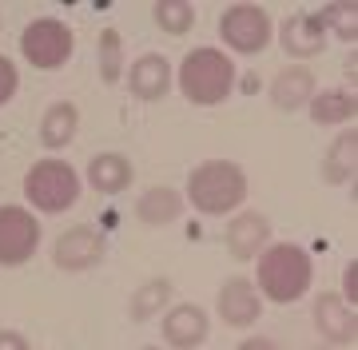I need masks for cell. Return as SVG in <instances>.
<instances>
[{"label":"cell","mask_w":358,"mask_h":350,"mask_svg":"<svg viewBox=\"0 0 358 350\" xmlns=\"http://www.w3.org/2000/svg\"><path fill=\"white\" fill-rule=\"evenodd\" d=\"M315 263L299 243H275L259 255V291L271 302H299L310 291Z\"/></svg>","instance_id":"1"},{"label":"cell","mask_w":358,"mask_h":350,"mask_svg":"<svg viewBox=\"0 0 358 350\" xmlns=\"http://www.w3.org/2000/svg\"><path fill=\"white\" fill-rule=\"evenodd\" d=\"M187 199L203 215H227L247 199V175L231 159H207L187 175Z\"/></svg>","instance_id":"2"},{"label":"cell","mask_w":358,"mask_h":350,"mask_svg":"<svg viewBox=\"0 0 358 350\" xmlns=\"http://www.w3.org/2000/svg\"><path fill=\"white\" fill-rule=\"evenodd\" d=\"M235 88V64L219 48H195L179 64V92L199 108L223 104Z\"/></svg>","instance_id":"3"},{"label":"cell","mask_w":358,"mask_h":350,"mask_svg":"<svg viewBox=\"0 0 358 350\" xmlns=\"http://www.w3.org/2000/svg\"><path fill=\"white\" fill-rule=\"evenodd\" d=\"M24 195L28 203L44 215H60V211L76 207L80 199V175L64 159H40L24 175Z\"/></svg>","instance_id":"4"},{"label":"cell","mask_w":358,"mask_h":350,"mask_svg":"<svg viewBox=\"0 0 358 350\" xmlns=\"http://www.w3.org/2000/svg\"><path fill=\"white\" fill-rule=\"evenodd\" d=\"M72 48H76V36H72V28L64 20H56V16H40L32 24L24 28V36H20V52L32 68H64L72 60Z\"/></svg>","instance_id":"5"},{"label":"cell","mask_w":358,"mask_h":350,"mask_svg":"<svg viewBox=\"0 0 358 350\" xmlns=\"http://www.w3.org/2000/svg\"><path fill=\"white\" fill-rule=\"evenodd\" d=\"M219 36L227 48L243 56H255L271 44V16L255 4H231L223 20H219Z\"/></svg>","instance_id":"6"},{"label":"cell","mask_w":358,"mask_h":350,"mask_svg":"<svg viewBox=\"0 0 358 350\" xmlns=\"http://www.w3.org/2000/svg\"><path fill=\"white\" fill-rule=\"evenodd\" d=\"M40 223L24 207H0V267H20L36 255Z\"/></svg>","instance_id":"7"},{"label":"cell","mask_w":358,"mask_h":350,"mask_svg":"<svg viewBox=\"0 0 358 350\" xmlns=\"http://www.w3.org/2000/svg\"><path fill=\"white\" fill-rule=\"evenodd\" d=\"M103 255H108V243H103V235L96 227H72L52 247V259H56L60 271H88Z\"/></svg>","instance_id":"8"},{"label":"cell","mask_w":358,"mask_h":350,"mask_svg":"<svg viewBox=\"0 0 358 350\" xmlns=\"http://www.w3.org/2000/svg\"><path fill=\"white\" fill-rule=\"evenodd\" d=\"M327 24H322L319 13H294L282 20V32H279V44L282 52L294 56V60H310L327 48Z\"/></svg>","instance_id":"9"},{"label":"cell","mask_w":358,"mask_h":350,"mask_svg":"<svg viewBox=\"0 0 358 350\" xmlns=\"http://www.w3.org/2000/svg\"><path fill=\"white\" fill-rule=\"evenodd\" d=\"M215 311L227 326H255L259 311H263V298H259L251 279H239V275H235V279H227V283L219 286Z\"/></svg>","instance_id":"10"},{"label":"cell","mask_w":358,"mask_h":350,"mask_svg":"<svg viewBox=\"0 0 358 350\" xmlns=\"http://www.w3.org/2000/svg\"><path fill=\"white\" fill-rule=\"evenodd\" d=\"M159 330H164V342L176 350H195L207 342V330H211V323H207V311L203 307H195V302H179V307H171V311L164 314V323H159Z\"/></svg>","instance_id":"11"},{"label":"cell","mask_w":358,"mask_h":350,"mask_svg":"<svg viewBox=\"0 0 358 350\" xmlns=\"http://www.w3.org/2000/svg\"><path fill=\"white\" fill-rule=\"evenodd\" d=\"M315 326H319V335L334 347H346V342H355L358 335V323H355V307H346L343 295H319L315 302Z\"/></svg>","instance_id":"12"},{"label":"cell","mask_w":358,"mask_h":350,"mask_svg":"<svg viewBox=\"0 0 358 350\" xmlns=\"http://www.w3.org/2000/svg\"><path fill=\"white\" fill-rule=\"evenodd\" d=\"M267 239H271V219L259 215V211H243L227 227V235H223V243H227V251L235 259H255V255H263Z\"/></svg>","instance_id":"13"},{"label":"cell","mask_w":358,"mask_h":350,"mask_svg":"<svg viewBox=\"0 0 358 350\" xmlns=\"http://www.w3.org/2000/svg\"><path fill=\"white\" fill-rule=\"evenodd\" d=\"M128 88L136 92V100H148V104L164 100L167 92H171V64L155 52L140 56L128 72Z\"/></svg>","instance_id":"14"},{"label":"cell","mask_w":358,"mask_h":350,"mask_svg":"<svg viewBox=\"0 0 358 350\" xmlns=\"http://www.w3.org/2000/svg\"><path fill=\"white\" fill-rule=\"evenodd\" d=\"M310 96H315V76H310V68H282L279 76L271 80V104L279 108V112H299V108L310 104Z\"/></svg>","instance_id":"15"},{"label":"cell","mask_w":358,"mask_h":350,"mask_svg":"<svg viewBox=\"0 0 358 350\" xmlns=\"http://www.w3.org/2000/svg\"><path fill=\"white\" fill-rule=\"evenodd\" d=\"M136 180V168H131L128 156H120V152H103L88 163V183L96 187L100 195H120L128 191V183Z\"/></svg>","instance_id":"16"},{"label":"cell","mask_w":358,"mask_h":350,"mask_svg":"<svg viewBox=\"0 0 358 350\" xmlns=\"http://www.w3.org/2000/svg\"><path fill=\"white\" fill-rule=\"evenodd\" d=\"M179 215H183V195L176 187H148L136 199V219L148 223V227H167Z\"/></svg>","instance_id":"17"},{"label":"cell","mask_w":358,"mask_h":350,"mask_svg":"<svg viewBox=\"0 0 358 350\" xmlns=\"http://www.w3.org/2000/svg\"><path fill=\"white\" fill-rule=\"evenodd\" d=\"M307 112H310V119H315V124L334 128V124L355 119L358 100H355V92H346V88H322V92H315V96H310Z\"/></svg>","instance_id":"18"},{"label":"cell","mask_w":358,"mask_h":350,"mask_svg":"<svg viewBox=\"0 0 358 350\" xmlns=\"http://www.w3.org/2000/svg\"><path fill=\"white\" fill-rule=\"evenodd\" d=\"M76 128H80L76 104L60 100V104H52L48 112H44V119H40V143H44L48 152H60V147H68V143L76 140Z\"/></svg>","instance_id":"19"},{"label":"cell","mask_w":358,"mask_h":350,"mask_svg":"<svg viewBox=\"0 0 358 350\" xmlns=\"http://www.w3.org/2000/svg\"><path fill=\"white\" fill-rule=\"evenodd\" d=\"M355 156H358V131L350 128L327 147V156H322V163H319L322 183H334V187H338V183L355 180Z\"/></svg>","instance_id":"20"},{"label":"cell","mask_w":358,"mask_h":350,"mask_svg":"<svg viewBox=\"0 0 358 350\" xmlns=\"http://www.w3.org/2000/svg\"><path fill=\"white\" fill-rule=\"evenodd\" d=\"M167 302H171V283L167 279H152V283H143L136 295H131V323H148V319H155V314L164 311Z\"/></svg>","instance_id":"21"},{"label":"cell","mask_w":358,"mask_h":350,"mask_svg":"<svg viewBox=\"0 0 358 350\" xmlns=\"http://www.w3.org/2000/svg\"><path fill=\"white\" fill-rule=\"evenodd\" d=\"M155 24L164 28L167 36H187L195 28V8L187 0H159L155 4Z\"/></svg>","instance_id":"22"},{"label":"cell","mask_w":358,"mask_h":350,"mask_svg":"<svg viewBox=\"0 0 358 350\" xmlns=\"http://www.w3.org/2000/svg\"><path fill=\"white\" fill-rule=\"evenodd\" d=\"M319 16H322V24H327V32H334V36L346 40V44H355V36H358V8L355 4L334 0V4H327Z\"/></svg>","instance_id":"23"},{"label":"cell","mask_w":358,"mask_h":350,"mask_svg":"<svg viewBox=\"0 0 358 350\" xmlns=\"http://www.w3.org/2000/svg\"><path fill=\"white\" fill-rule=\"evenodd\" d=\"M120 76H124V44H120L115 28H103L100 32V80L115 84Z\"/></svg>","instance_id":"24"},{"label":"cell","mask_w":358,"mask_h":350,"mask_svg":"<svg viewBox=\"0 0 358 350\" xmlns=\"http://www.w3.org/2000/svg\"><path fill=\"white\" fill-rule=\"evenodd\" d=\"M16 88H20V76H16L13 60H8V56H0V108L16 96Z\"/></svg>","instance_id":"25"},{"label":"cell","mask_w":358,"mask_h":350,"mask_svg":"<svg viewBox=\"0 0 358 350\" xmlns=\"http://www.w3.org/2000/svg\"><path fill=\"white\" fill-rule=\"evenodd\" d=\"M343 295L350 298V307L358 302V263L355 259H350V267L343 271Z\"/></svg>","instance_id":"26"},{"label":"cell","mask_w":358,"mask_h":350,"mask_svg":"<svg viewBox=\"0 0 358 350\" xmlns=\"http://www.w3.org/2000/svg\"><path fill=\"white\" fill-rule=\"evenodd\" d=\"M0 350H32V347H28L24 335H16V330H0Z\"/></svg>","instance_id":"27"},{"label":"cell","mask_w":358,"mask_h":350,"mask_svg":"<svg viewBox=\"0 0 358 350\" xmlns=\"http://www.w3.org/2000/svg\"><path fill=\"white\" fill-rule=\"evenodd\" d=\"M239 350H279L271 338H247V342H239Z\"/></svg>","instance_id":"28"},{"label":"cell","mask_w":358,"mask_h":350,"mask_svg":"<svg viewBox=\"0 0 358 350\" xmlns=\"http://www.w3.org/2000/svg\"><path fill=\"white\" fill-rule=\"evenodd\" d=\"M143 350H159V347H143Z\"/></svg>","instance_id":"29"}]
</instances>
